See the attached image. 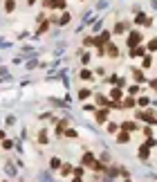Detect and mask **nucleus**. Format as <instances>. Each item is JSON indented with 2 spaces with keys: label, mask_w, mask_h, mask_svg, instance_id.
I'll list each match as a JSON object with an SVG mask.
<instances>
[{
  "label": "nucleus",
  "mask_w": 157,
  "mask_h": 182,
  "mask_svg": "<svg viewBox=\"0 0 157 182\" xmlns=\"http://www.w3.org/2000/svg\"><path fill=\"white\" fill-rule=\"evenodd\" d=\"M135 22H137L139 27H150V25H153V18H150V16H146V14H137Z\"/></svg>",
  "instance_id": "1"
},
{
  "label": "nucleus",
  "mask_w": 157,
  "mask_h": 182,
  "mask_svg": "<svg viewBox=\"0 0 157 182\" xmlns=\"http://www.w3.org/2000/svg\"><path fill=\"white\" fill-rule=\"evenodd\" d=\"M137 119H144V122H148V124H155V112L153 110H146V112H137Z\"/></svg>",
  "instance_id": "2"
},
{
  "label": "nucleus",
  "mask_w": 157,
  "mask_h": 182,
  "mask_svg": "<svg viewBox=\"0 0 157 182\" xmlns=\"http://www.w3.org/2000/svg\"><path fill=\"white\" fill-rule=\"evenodd\" d=\"M139 41H142V34H139V32H130V34H128V47H135V45L139 43Z\"/></svg>",
  "instance_id": "3"
},
{
  "label": "nucleus",
  "mask_w": 157,
  "mask_h": 182,
  "mask_svg": "<svg viewBox=\"0 0 157 182\" xmlns=\"http://www.w3.org/2000/svg\"><path fill=\"white\" fill-rule=\"evenodd\" d=\"M83 164H85V167H94V164H97V160H94V155H92V153H85V155H83Z\"/></svg>",
  "instance_id": "4"
},
{
  "label": "nucleus",
  "mask_w": 157,
  "mask_h": 182,
  "mask_svg": "<svg viewBox=\"0 0 157 182\" xmlns=\"http://www.w3.org/2000/svg\"><path fill=\"white\" fill-rule=\"evenodd\" d=\"M121 130L132 133V130H137V124H135V122H124V124H121Z\"/></svg>",
  "instance_id": "5"
},
{
  "label": "nucleus",
  "mask_w": 157,
  "mask_h": 182,
  "mask_svg": "<svg viewBox=\"0 0 157 182\" xmlns=\"http://www.w3.org/2000/svg\"><path fill=\"white\" fill-rule=\"evenodd\" d=\"M139 149H142V151H139V157H142V160H148V155H150V151H148V144H142Z\"/></svg>",
  "instance_id": "6"
},
{
  "label": "nucleus",
  "mask_w": 157,
  "mask_h": 182,
  "mask_svg": "<svg viewBox=\"0 0 157 182\" xmlns=\"http://www.w3.org/2000/svg\"><path fill=\"white\" fill-rule=\"evenodd\" d=\"M63 167V162L59 160V157H52V160H49V169H52V171H56V169H61Z\"/></svg>",
  "instance_id": "7"
},
{
  "label": "nucleus",
  "mask_w": 157,
  "mask_h": 182,
  "mask_svg": "<svg viewBox=\"0 0 157 182\" xmlns=\"http://www.w3.org/2000/svg\"><path fill=\"white\" fill-rule=\"evenodd\" d=\"M117 142H119V144H128V142H130V133H126V130H124V133H119Z\"/></svg>",
  "instance_id": "8"
},
{
  "label": "nucleus",
  "mask_w": 157,
  "mask_h": 182,
  "mask_svg": "<svg viewBox=\"0 0 157 182\" xmlns=\"http://www.w3.org/2000/svg\"><path fill=\"white\" fill-rule=\"evenodd\" d=\"M142 65H144V70H148V67L153 65V56L146 54V56H144V63H142Z\"/></svg>",
  "instance_id": "9"
},
{
  "label": "nucleus",
  "mask_w": 157,
  "mask_h": 182,
  "mask_svg": "<svg viewBox=\"0 0 157 182\" xmlns=\"http://www.w3.org/2000/svg\"><path fill=\"white\" fill-rule=\"evenodd\" d=\"M108 112L110 110H99L97 112V122H106V119H108Z\"/></svg>",
  "instance_id": "10"
},
{
  "label": "nucleus",
  "mask_w": 157,
  "mask_h": 182,
  "mask_svg": "<svg viewBox=\"0 0 157 182\" xmlns=\"http://www.w3.org/2000/svg\"><path fill=\"white\" fill-rule=\"evenodd\" d=\"M81 79H83V81H92V79H94V74H92L90 70H83V72H81Z\"/></svg>",
  "instance_id": "11"
},
{
  "label": "nucleus",
  "mask_w": 157,
  "mask_h": 182,
  "mask_svg": "<svg viewBox=\"0 0 157 182\" xmlns=\"http://www.w3.org/2000/svg\"><path fill=\"white\" fill-rule=\"evenodd\" d=\"M99 41H97V38H92V36H85L83 38V45H85V47H90V45H97Z\"/></svg>",
  "instance_id": "12"
},
{
  "label": "nucleus",
  "mask_w": 157,
  "mask_h": 182,
  "mask_svg": "<svg viewBox=\"0 0 157 182\" xmlns=\"http://www.w3.org/2000/svg\"><path fill=\"white\" fill-rule=\"evenodd\" d=\"M108 54H110V56H112V59H114V56H117V54H119V50H117V47H114V45H112V43H110V45H108Z\"/></svg>",
  "instance_id": "13"
},
{
  "label": "nucleus",
  "mask_w": 157,
  "mask_h": 182,
  "mask_svg": "<svg viewBox=\"0 0 157 182\" xmlns=\"http://www.w3.org/2000/svg\"><path fill=\"white\" fill-rule=\"evenodd\" d=\"M38 180H40V182H52V178H49L45 171H40V173H38Z\"/></svg>",
  "instance_id": "14"
},
{
  "label": "nucleus",
  "mask_w": 157,
  "mask_h": 182,
  "mask_svg": "<svg viewBox=\"0 0 157 182\" xmlns=\"http://www.w3.org/2000/svg\"><path fill=\"white\" fill-rule=\"evenodd\" d=\"M132 74H135V79H137V81H146V77H144V72H142V70H135Z\"/></svg>",
  "instance_id": "15"
},
{
  "label": "nucleus",
  "mask_w": 157,
  "mask_h": 182,
  "mask_svg": "<svg viewBox=\"0 0 157 182\" xmlns=\"http://www.w3.org/2000/svg\"><path fill=\"white\" fill-rule=\"evenodd\" d=\"M88 97H92V90H81L79 92V99H88Z\"/></svg>",
  "instance_id": "16"
},
{
  "label": "nucleus",
  "mask_w": 157,
  "mask_h": 182,
  "mask_svg": "<svg viewBox=\"0 0 157 182\" xmlns=\"http://www.w3.org/2000/svg\"><path fill=\"white\" fill-rule=\"evenodd\" d=\"M110 97H112V99H121V90H119V88L110 90Z\"/></svg>",
  "instance_id": "17"
},
{
  "label": "nucleus",
  "mask_w": 157,
  "mask_h": 182,
  "mask_svg": "<svg viewBox=\"0 0 157 182\" xmlns=\"http://www.w3.org/2000/svg\"><path fill=\"white\" fill-rule=\"evenodd\" d=\"M61 171H63V175H70V173H72V164H63Z\"/></svg>",
  "instance_id": "18"
},
{
  "label": "nucleus",
  "mask_w": 157,
  "mask_h": 182,
  "mask_svg": "<svg viewBox=\"0 0 157 182\" xmlns=\"http://www.w3.org/2000/svg\"><path fill=\"white\" fill-rule=\"evenodd\" d=\"M54 9H65V0H54Z\"/></svg>",
  "instance_id": "19"
},
{
  "label": "nucleus",
  "mask_w": 157,
  "mask_h": 182,
  "mask_svg": "<svg viewBox=\"0 0 157 182\" xmlns=\"http://www.w3.org/2000/svg\"><path fill=\"white\" fill-rule=\"evenodd\" d=\"M14 7H16L14 0H7V5H5V11H14Z\"/></svg>",
  "instance_id": "20"
},
{
  "label": "nucleus",
  "mask_w": 157,
  "mask_h": 182,
  "mask_svg": "<svg viewBox=\"0 0 157 182\" xmlns=\"http://www.w3.org/2000/svg\"><path fill=\"white\" fill-rule=\"evenodd\" d=\"M108 38H110V32H103L101 36H99V43H108Z\"/></svg>",
  "instance_id": "21"
},
{
  "label": "nucleus",
  "mask_w": 157,
  "mask_h": 182,
  "mask_svg": "<svg viewBox=\"0 0 157 182\" xmlns=\"http://www.w3.org/2000/svg\"><path fill=\"white\" fill-rule=\"evenodd\" d=\"M67 22H70V14H63L61 20H59V25H67Z\"/></svg>",
  "instance_id": "22"
},
{
  "label": "nucleus",
  "mask_w": 157,
  "mask_h": 182,
  "mask_svg": "<svg viewBox=\"0 0 157 182\" xmlns=\"http://www.w3.org/2000/svg\"><path fill=\"white\" fill-rule=\"evenodd\" d=\"M5 169H7V173H9V175H14V173H16V169H14V164H11V162H7V167H5Z\"/></svg>",
  "instance_id": "23"
},
{
  "label": "nucleus",
  "mask_w": 157,
  "mask_h": 182,
  "mask_svg": "<svg viewBox=\"0 0 157 182\" xmlns=\"http://www.w3.org/2000/svg\"><path fill=\"white\" fill-rule=\"evenodd\" d=\"M148 50H150V52H155V50H157V38H153V41L148 43Z\"/></svg>",
  "instance_id": "24"
},
{
  "label": "nucleus",
  "mask_w": 157,
  "mask_h": 182,
  "mask_svg": "<svg viewBox=\"0 0 157 182\" xmlns=\"http://www.w3.org/2000/svg\"><path fill=\"white\" fill-rule=\"evenodd\" d=\"M130 54H132V56H142V54H144V47H135Z\"/></svg>",
  "instance_id": "25"
},
{
  "label": "nucleus",
  "mask_w": 157,
  "mask_h": 182,
  "mask_svg": "<svg viewBox=\"0 0 157 182\" xmlns=\"http://www.w3.org/2000/svg\"><path fill=\"white\" fill-rule=\"evenodd\" d=\"M137 104H139V106H148V97H139Z\"/></svg>",
  "instance_id": "26"
},
{
  "label": "nucleus",
  "mask_w": 157,
  "mask_h": 182,
  "mask_svg": "<svg viewBox=\"0 0 157 182\" xmlns=\"http://www.w3.org/2000/svg\"><path fill=\"white\" fill-rule=\"evenodd\" d=\"M124 106H126V108H128V106H135V99H132V97H128V99L124 101Z\"/></svg>",
  "instance_id": "27"
},
{
  "label": "nucleus",
  "mask_w": 157,
  "mask_h": 182,
  "mask_svg": "<svg viewBox=\"0 0 157 182\" xmlns=\"http://www.w3.org/2000/svg\"><path fill=\"white\" fill-rule=\"evenodd\" d=\"M126 29V25H124V22H119V25L117 27H114V32H117V34H121V32H124Z\"/></svg>",
  "instance_id": "28"
},
{
  "label": "nucleus",
  "mask_w": 157,
  "mask_h": 182,
  "mask_svg": "<svg viewBox=\"0 0 157 182\" xmlns=\"http://www.w3.org/2000/svg\"><path fill=\"white\" fill-rule=\"evenodd\" d=\"M108 133H117V124H108Z\"/></svg>",
  "instance_id": "29"
},
{
  "label": "nucleus",
  "mask_w": 157,
  "mask_h": 182,
  "mask_svg": "<svg viewBox=\"0 0 157 182\" xmlns=\"http://www.w3.org/2000/svg\"><path fill=\"white\" fill-rule=\"evenodd\" d=\"M142 133H144V135H146V137H150V135H153V130H150V128L146 126V128H144V130H142Z\"/></svg>",
  "instance_id": "30"
},
{
  "label": "nucleus",
  "mask_w": 157,
  "mask_h": 182,
  "mask_svg": "<svg viewBox=\"0 0 157 182\" xmlns=\"http://www.w3.org/2000/svg\"><path fill=\"white\" fill-rule=\"evenodd\" d=\"M38 142H43V144H45V142H47V135H45V133H40V135H38Z\"/></svg>",
  "instance_id": "31"
},
{
  "label": "nucleus",
  "mask_w": 157,
  "mask_h": 182,
  "mask_svg": "<svg viewBox=\"0 0 157 182\" xmlns=\"http://www.w3.org/2000/svg\"><path fill=\"white\" fill-rule=\"evenodd\" d=\"M72 182H81V178H74V180H72Z\"/></svg>",
  "instance_id": "32"
},
{
  "label": "nucleus",
  "mask_w": 157,
  "mask_h": 182,
  "mask_svg": "<svg viewBox=\"0 0 157 182\" xmlns=\"http://www.w3.org/2000/svg\"><path fill=\"white\" fill-rule=\"evenodd\" d=\"M126 182H130V180H126Z\"/></svg>",
  "instance_id": "33"
}]
</instances>
